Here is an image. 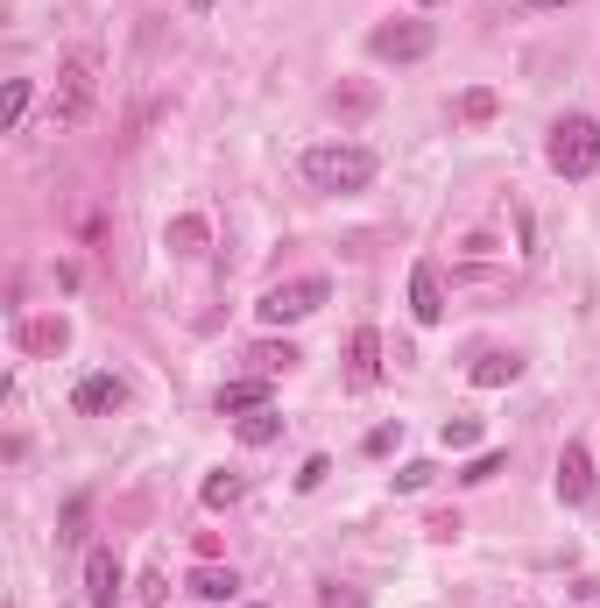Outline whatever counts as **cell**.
Instances as JSON below:
<instances>
[{
	"instance_id": "obj_24",
	"label": "cell",
	"mask_w": 600,
	"mask_h": 608,
	"mask_svg": "<svg viewBox=\"0 0 600 608\" xmlns=\"http://www.w3.org/2000/svg\"><path fill=\"white\" fill-rule=\"evenodd\" d=\"M495 474H501V453H474V460L459 467V482H474V488H480V482H495Z\"/></svg>"
},
{
	"instance_id": "obj_10",
	"label": "cell",
	"mask_w": 600,
	"mask_h": 608,
	"mask_svg": "<svg viewBox=\"0 0 600 608\" xmlns=\"http://www.w3.org/2000/svg\"><path fill=\"white\" fill-rule=\"evenodd\" d=\"M220 417H247V411H268V375H247V383H226L220 396Z\"/></svg>"
},
{
	"instance_id": "obj_4",
	"label": "cell",
	"mask_w": 600,
	"mask_h": 608,
	"mask_svg": "<svg viewBox=\"0 0 600 608\" xmlns=\"http://www.w3.org/2000/svg\"><path fill=\"white\" fill-rule=\"evenodd\" d=\"M431 43H438L431 22H389V29L367 36V50H375L382 64H417V57H431Z\"/></svg>"
},
{
	"instance_id": "obj_9",
	"label": "cell",
	"mask_w": 600,
	"mask_h": 608,
	"mask_svg": "<svg viewBox=\"0 0 600 608\" xmlns=\"http://www.w3.org/2000/svg\"><path fill=\"white\" fill-rule=\"evenodd\" d=\"M71 404H79L85 417H106V411L128 404V383H121V375H85V383L71 389Z\"/></svg>"
},
{
	"instance_id": "obj_26",
	"label": "cell",
	"mask_w": 600,
	"mask_h": 608,
	"mask_svg": "<svg viewBox=\"0 0 600 608\" xmlns=\"http://www.w3.org/2000/svg\"><path fill=\"white\" fill-rule=\"evenodd\" d=\"M325 474H333V460H325V453H312V460L297 467V488H304V496H312V488L325 482Z\"/></svg>"
},
{
	"instance_id": "obj_30",
	"label": "cell",
	"mask_w": 600,
	"mask_h": 608,
	"mask_svg": "<svg viewBox=\"0 0 600 608\" xmlns=\"http://www.w3.org/2000/svg\"><path fill=\"white\" fill-rule=\"evenodd\" d=\"M149 608H163V601H149Z\"/></svg>"
},
{
	"instance_id": "obj_14",
	"label": "cell",
	"mask_w": 600,
	"mask_h": 608,
	"mask_svg": "<svg viewBox=\"0 0 600 608\" xmlns=\"http://www.w3.org/2000/svg\"><path fill=\"white\" fill-rule=\"evenodd\" d=\"M247 361H255V375H289V368H297V347H289V340H262V347L255 354H247Z\"/></svg>"
},
{
	"instance_id": "obj_25",
	"label": "cell",
	"mask_w": 600,
	"mask_h": 608,
	"mask_svg": "<svg viewBox=\"0 0 600 608\" xmlns=\"http://www.w3.org/2000/svg\"><path fill=\"white\" fill-rule=\"evenodd\" d=\"M396 439H403V417H396V425H375V432H367V453L382 460V453H396Z\"/></svg>"
},
{
	"instance_id": "obj_28",
	"label": "cell",
	"mask_w": 600,
	"mask_h": 608,
	"mask_svg": "<svg viewBox=\"0 0 600 608\" xmlns=\"http://www.w3.org/2000/svg\"><path fill=\"white\" fill-rule=\"evenodd\" d=\"M522 8H572V0H522Z\"/></svg>"
},
{
	"instance_id": "obj_12",
	"label": "cell",
	"mask_w": 600,
	"mask_h": 608,
	"mask_svg": "<svg viewBox=\"0 0 600 608\" xmlns=\"http://www.w3.org/2000/svg\"><path fill=\"white\" fill-rule=\"evenodd\" d=\"M522 375V354H480L474 361V389H509Z\"/></svg>"
},
{
	"instance_id": "obj_2",
	"label": "cell",
	"mask_w": 600,
	"mask_h": 608,
	"mask_svg": "<svg viewBox=\"0 0 600 608\" xmlns=\"http://www.w3.org/2000/svg\"><path fill=\"white\" fill-rule=\"evenodd\" d=\"M545 156H551L558 178H593V170H600V121H593V113H566V121L551 128Z\"/></svg>"
},
{
	"instance_id": "obj_15",
	"label": "cell",
	"mask_w": 600,
	"mask_h": 608,
	"mask_svg": "<svg viewBox=\"0 0 600 608\" xmlns=\"http://www.w3.org/2000/svg\"><path fill=\"white\" fill-rule=\"evenodd\" d=\"M170 255H205V220L199 213H184V220H170Z\"/></svg>"
},
{
	"instance_id": "obj_13",
	"label": "cell",
	"mask_w": 600,
	"mask_h": 608,
	"mask_svg": "<svg viewBox=\"0 0 600 608\" xmlns=\"http://www.w3.org/2000/svg\"><path fill=\"white\" fill-rule=\"evenodd\" d=\"M184 587H191L199 601H234V587H241V580H234V566H226V574H220V566H199V574H191Z\"/></svg>"
},
{
	"instance_id": "obj_16",
	"label": "cell",
	"mask_w": 600,
	"mask_h": 608,
	"mask_svg": "<svg viewBox=\"0 0 600 608\" xmlns=\"http://www.w3.org/2000/svg\"><path fill=\"white\" fill-rule=\"evenodd\" d=\"M283 439V417L276 411H247L241 417V446H276Z\"/></svg>"
},
{
	"instance_id": "obj_19",
	"label": "cell",
	"mask_w": 600,
	"mask_h": 608,
	"mask_svg": "<svg viewBox=\"0 0 600 608\" xmlns=\"http://www.w3.org/2000/svg\"><path fill=\"white\" fill-rule=\"evenodd\" d=\"M445 453H467V446H480V417H445Z\"/></svg>"
},
{
	"instance_id": "obj_1",
	"label": "cell",
	"mask_w": 600,
	"mask_h": 608,
	"mask_svg": "<svg viewBox=\"0 0 600 608\" xmlns=\"http://www.w3.org/2000/svg\"><path fill=\"white\" fill-rule=\"evenodd\" d=\"M375 149H360V142H318V149H304V178L318 184V192H367L375 184Z\"/></svg>"
},
{
	"instance_id": "obj_5",
	"label": "cell",
	"mask_w": 600,
	"mask_h": 608,
	"mask_svg": "<svg viewBox=\"0 0 600 608\" xmlns=\"http://www.w3.org/2000/svg\"><path fill=\"white\" fill-rule=\"evenodd\" d=\"M85 107H92V64L71 57V64H64V92H57V128H79Z\"/></svg>"
},
{
	"instance_id": "obj_18",
	"label": "cell",
	"mask_w": 600,
	"mask_h": 608,
	"mask_svg": "<svg viewBox=\"0 0 600 608\" xmlns=\"http://www.w3.org/2000/svg\"><path fill=\"white\" fill-rule=\"evenodd\" d=\"M241 488H247V482H241V474H205V488H199V503H205V509H226V503H241Z\"/></svg>"
},
{
	"instance_id": "obj_22",
	"label": "cell",
	"mask_w": 600,
	"mask_h": 608,
	"mask_svg": "<svg viewBox=\"0 0 600 608\" xmlns=\"http://www.w3.org/2000/svg\"><path fill=\"white\" fill-rule=\"evenodd\" d=\"M22 113H29V79H14L8 100H0V128H22Z\"/></svg>"
},
{
	"instance_id": "obj_11",
	"label": "cell",
	"mask_w": 600,
	"mask_h": 608,
	"mask_svg": "<svg viewBox=\"0 0 600 608\" xmlns=\"http://www.w3.org/2000/svg\"><path fill=\"white\" fill-rule=\"evenodd\" d=\"M346 354H354V383H360V389H375V383H382V333H375V326H360Z\"/></svg>"
},
{
	"instance_id": "obj_8",
	"label": "cell",
	"mask_w": 600,
	"mask_h": 608,
	"mask_svg": "<svg viewBox=\"0 0 600 608\" xmlns=\"http://www.w3.org/2000/svg\"><path fill=\"white\" fill-rule=\"evenodd\" d=\"M410 318H417V326H438V318H445V283H438L431 262L410 270Z\"/></svg>"
},
{
	"instance_id": "obj_29",
	"label": "cell",
	"mask_w": 600,
	"mask_h": 608,
	"mask_svg": "<svg viewBox=\"0 0 600 608\" xmlns=\"http://www.w3.org/2000/svg\"><path fill=\"white\" fill-rule=\"evenodd\" d=\"M191 8H212V0H191Z\"/></svg>"
},
{
	"instance_id": "obj_3",
	"label": "cell",
	"mask_w": 600,
	"mask_h": 608,
	"mask_svg": "<svg viewBox=\"0 0 600 608\" xmlns=\"http://www.w3.org/2000/svg\"><path fill=\"white\" fill-rule=\"evenodd\" d=\"M325 297H333V291H325V276H297V283H276V291H262L255 312H262V326H297V318H312Z\"/></svg>"
},
{
	"instance_id": "obj_17",
	"label": "cell",
	"mask_w": 600,
	"mask_h": 608,
	"mask_svg": "<svg viewBox=\"0 0 600 608\" xmlns=\"http://www.w3.org/2000/svg\"><path fill=\"white\" fill-rule=\"evenodd\" d=\"M333 113H339V121H367V113H375V85H339Z\"/></svg>"
},
{
	"instance_id": "obj_31",
	"label": "cell",
	"mask_w": 600,
	"mask_h": 608,
	"mask_svg": "<svg viewBox=\"0 0 600 608\" xmlns=\"http://www.w3.org/2000/svg\"><path fill=\"white\" fill-rule=\"evenodd\" d=\"M424 8H431V0H424Z\"/></svg>"
},
{
	"instance_id": "obj_6",
	"label": "cell",
	"mask_w": 600,
	"mask_h": 608,
	"mask_svg": "<svg viewBox=\"0 0 600 608\" xmlns=\"http://www.w3.org/2000/svg\"><path fill=\"white\" fill-rule=\"evenodd\" d=\"M85 601L92 608H121V559H113L106 545L85 553Z\"/></svg>"
},
{
	"instance_id": "obj_23",
	"label": "cell",
	"mask_w": 600,
	"mask_h": 608,
	"mask_svg": "<svg viewBox=\"0 0 600 608\" xmlns=\"http://www.w3.org/2000/svg\"><path fill=\"white\" fill-rule=\"evenodd\" d=\"M431 474H438L431 460H403L396 467V488H403V496H417V488H431Z\"/></svg>"
},
{
	"instance_id": "obj_21",
	"label": "cell",
	"mask_w": 600,
	"mask_h": 608,
	"mask_svg": "<svg viewBox=\"0 0 600 608\" xmlns=\"http://www.w3.org/2000/svg\"><path fill=\"white\" fill-rule=\"evenodd\" d=\"M459 121H495V92L467 85V92H459Z\"/></svg>"
},
{
	"instance_id": "obj_20",
	"label": "cell",
	"mask_w": 600,
	"mask_h": 608,
	"mask_svg": "<svg viewBox=\"0 0 600 608\" xmlns=\"http://www.w3.org/2000/svg\"><path fill=\"white\" fill-rule=\"evenodd\" d=\"M64 340H71L64 318H35L29 326V347H43V354H64Z\"/></svg>"
},
{
	"instance_id": "obj_7",
	"label": "cell",
	"mask_w": 600,
	"mask_h": 608,
	"mask_svg": "<svg viewBox=\"0 0 600 608\" xmlns=\"http://www.w3.org/2000/svg\"><path fill=\"white\" fill-rule=\"evenodd\" d=\"M587 496H593V453L572 439L558 453V503H587Z\"/></svg>"
},
{
	"instance_id": "obj_27",
	"label": "cell",
	"mask_w": 600,
	"mask_h": 608,
	"mask_svg": "<svg viewBox=\"0 0 600 608\" xmlns=\"http://www.w3.org/2000/svg\"><path fill=\"white\" fill-rule=\"evenodd\" d=\"M325 608H360V595H339V587H325Z\"/></svg>"
}]
</instances>
